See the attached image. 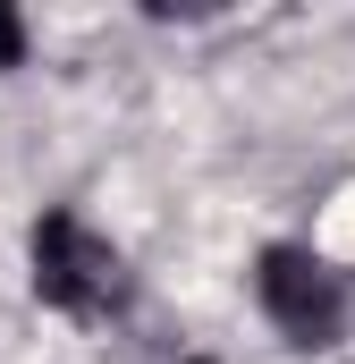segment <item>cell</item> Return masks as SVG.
<instances>
[{
    "instance_id": "1",
    "label": "cell",
    "mask_w": 355,
    "mask_h": 364,
    "mask_svg": "<svg viewBox=\"0 0 355 364\" xmlns=\"http://www.w3.org/2000/svg\"><path fill=\"white\" fill-rule=\"evenodd\" d=\"M34 296L77 314V322H110L127 305V263L110 237H93L77 212H43L34 220Z\"/></svg>"
},
{
    "instance_id": "2",
    "label": "cell",
    "mask_w": 355,
    "mask_h": 364,
    "mask_svg": "<svg viewBox=\"0 0 355 364\" xmlns=\"http://www.w3.org/2000/svg\"><path fill=\"white\" fill-rule=\"evenodd\" d=\"M254 288H263V314L296 339V348H330L339 322H347V288L322 272L305 246H271L263 272H254Z\"/></svg>"
},
{
    "instance_id": "3",
    "label": "cell",
    "mask_w": 355,
    "mask_h": 364,
    "mask_svg": "<svg viewBox=\"0 0 355 364\" xmlns=\"http://www.w3.org/2000/svg\"><path fill=\"white\" fill-rule=\"evenodd\" d=\"M26 60V26H17V9H0V68H17Z\"/></svg>"
},
{
    "instance_id": "4",
    "label": "cell",
    "mask_w": 355,
    "mask_h": 364,
    "mask_svg": "<svg viewBox=\"0 0 355 364\" xmlns=\"http://www.w3.org/2000/svg\"><path fill=\"white\" fill-rule=\"evenodd\" d=\"M195 364H203V356H195Z\"/></svg>"
}]
</instances>
